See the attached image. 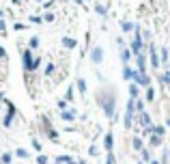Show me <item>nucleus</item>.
<instances>
[{
  "mask_svg": "<svg viewBox=\"0 0 170 164\" xmlns=\"http://www.w3.org/2000/svg\"><path fill=\"white\" fill-rule=\"evenodd\" d=\"M97 102L101 104V108H103L106 117H108V119H114V104H116V95H114L110 89H106V91H99V93H97Z\"/></svg>",
  "mask_w": 170,
  "mask_h": 164,
  "instance_id": "f257e3e1",
  "label": "nucleus"
},
{
  "mask_svg": "<svg viewBox=\"0 0 170 164\" xmlns=\"http://www.w3.org/2000/svg\"><path fill=\"white\" fill-rule=\"evenodd\" d=\"M33 63H35V54L30 48L22 50V65H24V71L26 74H33Z\"/></svg>",
  "mask_w": 170,
  "mask_h": 164,
  "instance_id": "f03ea898",
  "label": "nucleus"
},
{
  "mask_svg": "<svg viewBox=\"0 0 170 164\" xmlns=\"http://www.w3.org/2000/svg\"><path fill=\"white\" fill-rule=\"evenodd\" d=\"M4 104H7V115H4V119H2V125L4 127H11V123H13V117H15V106L9 102V99H4Z\"/></svg>",
  "mask_w": 170,
  "mask_h": 164,
  "instance_id": "7ed1b4c3",
  "label": "nucleus"
},
{
  "mask_svg": "<svg viewBox=\"0 0 170 164\" xmlns=\"http://www.w3.org/2000/svg\"><path fill=\"white\" fill-rule=\"evenodd\" d=\"M149 45V56H151V65H153V69H157L159 65H162V61H159V54H157V50H155V45L153 43H146Z\"/></svg>",
  "mask_w": 170,
  "mask_h": 164,
  "instance_id": "20e7f679",
  "label": "nucleus"
},
{
  "mask_svg": "<svg viewBox=\"0 0 170 164\" xmlns=\"http://www.w3.org/2000/svg\"><path fill=\"white\" fill-rule=\"evenodd\" d=\"M133 82H136L138 86H151V78H149L146 74H140L138 69L133 71Z\"/></svg>",
  "mask_w": 170,
  "mask_h": 164,
  "instance_id": "39448f33",
  "label": "nucleus"
},
{
  "mask_svg": "<svg viewBox=\"0 0 170 164\" xmlns=\"http://www.w3.org/2000/svg\"><path fill=\"white\" fill-rule=\"evenodd\" d=\"M136 67L140 74H146V56L144 54H136Z\"/></svg>",
  "mask_w": 170,
  "mask_h": 164,
  "instance_id": "423d86ee",
  "label": "nucleus"
},
{
  "mask_svg": "<svg viewBox=\"0 0 170 164\" xmlns=\"http://www.w3.org/2000/svg\"><path fill=\"white\" fill-rule=\"evenodd\" d=\"M90 61H93L95 65L101 63V61H103V50H101V48H93V50H90Z\"/></svg>",
  "mask_w": 170,
  "mask_h": 164,
  "instance_id": "0eeeda50",
  "label": "nucleus"
},
{
  "mask_svg": "<svg viewBox=\"0 0 170 164\" xmlns=\"http://www.w3.org/2000/svg\"><path fill=\"white\" fill-rule=\"evenodd\" d=\"M103 147H106V151H112V147H114V136L110 132L103 136Z\"/></svg>",
  "mask_w": 170,
  "mask_h": 164,
  "instance_id": "6e6552de",
  "label": "nucleus"
},
{
  "mask_svg": "<svg viewBox=\"0 0 170 164\" xmlns=\"http://www.w3.org/2000/svg\"><path fill=\"white\" fill-rule=\"evenodd\" d=\"M129 97H131V99H138V97H140V86H138L136 82L129 84Z\"/></svg>",
  "mask_w": 170,
  "mask_h": 164,
  "instance_id": "1a4fd4ad",
  "label": "nucleus"
},
{
  "mask_svg": "<svg viewBox=\"0 0 170 164\" xmlns=\"http://www.w3.org/2000/svg\"><path fill=\"white\" fill-rule=\"evenodd\" d=\"M60 119L63 121H73L76 119V110H60Z\"/></svg>",
  "mask_w": 170,
  "mask_h": 164,
  "instance_id": "9d476101",
  "label": "nucleus"
},
{
  "mask_svg": "<svg viewBox=\"0 0 170 164\" xmlns=\"http://www.w3.org/2000/svg\"><path fill=\"white\" fill-rule=\"evenodd\" d=\"M159 145H162V136L149 134V147H159Z\"/></svg>",
  "mask_w": 170,
  "mask_h": 164,
  "instance_id": "9b49d317",
  "label": "nucleus"
},
{
  "mask_svg": "<svg viewBox=\"0 0 170 164\" xmlns=\"http://www.w3.org/2000/svg\"><path fill=\"white\" fill-rule=\"evenodd\" d=\"M133 71H136V69H131L129 65H125V67H123V78L127 82H133Z\"/></svg>",
  "mask_w": 170,
  "mask_h": 164,
  "instance_id": "f8f14e48",
  "label": "nucleus"
},
{
  "mask_svg": "<svg viewBox=\"0 0 170 164\" xmlns=\"http://www.w3.org/2000/svg\"><path fill=\"white\" fill-rule=\"evenodd\" d=\"M121 61H123L125 65H129V61H131V50H129V48H123V50H121Z\"/></svg>",
  "mask_w": 170,
  "mask_h": 164,
  "instance_id": "ddd939ff",
  "label": "nucleus"
},
{
  "mask_svg": "<svg viewBox=\"0 0 170 164\" xmlns=\"http://www.w3.org/2000/svg\"><path fill=\"white\" fill-rule=\"evenodd\" d=\"M63 45H65L67 50H73V48L78 45V41L73 39V37H65V39H63Z\"/></svg>",
  "mask_w": 170,
  "mask_h": 164,
  "instance_id": "4468645a",
  "label": "nucleus"
},
{
  "mask_svg": "<svg viewBox=\"0 0 170 164\" xmlns=\"http://www.w3.org/2000/svg\"><path fill=\"white\" fill-rule=\"evenodd\" d=\"M168 58H170V52H168V48H162V50H159V61H162L164 65H168Z\"/></svg>",
  "mask_w": 170,
  "mask_h": 164,
  "instance_id": "2eb2a0df",
  "label": "nucleus"
},
{
  "mask_svg": "<svg viewBox=\"0 0 170 164\" xmlns=\"http://www.w3.org/2000/svg\"><path fill=\"white\" fill-rule=\"evenodd\" d=\"M131 145H133V149H136V151H142V149H144V143H142V138H138V136H133Z\"/></svg>",
  "mask_w": 170,
  "mask_h": 164,
  "instance_id": "dca6fc26",
  "label": "nucleus"
},
{
  "mask_svg": "<svg viewBox=\"0 0 170 164\" xmlns=\"http://www.w3.org/2000/svg\"><path fill=\"white\" fill-rule=\"evenodd\" d=\"M76 86H78V91H80L82 95L86 93V80L84 78H78V80H76Z\"/></svg>",
  "mask_w": 170,
  "mask_h": 164,
  "instance_id": "f3484780",
  "label": "nucleus"
},
{
  "mask_svg": "<svg viewBox=\"0 0 170 164\" xmlns=\"http://www.w3.org/2000/svg\"><path fill=\"white\" fill-rule=\"evenodd\" d=\"M121 28H123V33H131V30L136 28V24H131V22L125 20V22H121Z\"/></svg>",
  "mask_w": 170,
  "mask_h": 164,
  "instance_id": "a211bd4d",
  "label": "nucleus"
},
{
  "mask_svg": "<svg viewBox=\"0 0 170 164\" xmlns=\"http://www.w3.org/2000/svg\"><path fill=\"white\" fill-rule=\"evenodd\" d=\"M144 97H146V102H153V99H155V89H153V86H146Z\"/></svg>",
  "mask_w": 170,
  "mask_h": 164,
  "instance_id": "6ab92c4d",
  "label": "nucleus"
},
{
  "mask_svg": "<svg viewBox=\"0 0 170 164\" xmlns=\"http://www.w3.org/2000/svg\"><path fill=\"white\" fill-rule=\"evenodd\" d=\"M164 132H166V127H164V125H153V127H151V134H157V136H164Z\"/></svg>",
  "mask_w": 170,
  "mask_h": 164,
  "instance_id": "aec40b11",
  "label": "nucleus"
},
{
  "mask_svg": "<svg viewBox=\"0 0 170 164\" xmlns=\"http://www.w3.org/2000/svg\"><path fill=\"white\" fill-rule=\"evenodd\" d=\"M95 13H97V15H108V9H106L103 4L97 2V4H95Z\"/></svg>",
  "mask_w": 170,
  "mask_h": 164,
  "instance_id": "412c9836",
  "label": "nucleus"
},
{
  "mask_svg": "<svg viewBox=\"0 0 170 164\" xmlns=\"http://www.w3.org/2000/svg\"><path fill=\"white\" fill-rule=\"evenodd\" d=\"M28 48H30V50H37V48H39V37H30V41H28Z\"/></svg>",
  "mask_w": 170,
  "mask_h": 164,
  "instance_id": "4be33fe9",
  "label": "nucleus"
},
{
  "mask_svg": "<svg viewBox=\"0 0 170 164\" xmlns=\"http://www.w3.org/2000/svg\"><path fill=\"white\" fill-rule=\"evenodd\" d=\"M159 80H162V84H168V86H170V69H168V71H164V74L159 76Z\"/></svg>",
  "mask_w": 170,
  "mask_h": 164,
  "instance_id": "5701e85b",
  "label": "nucleus"
},
{
  "mask_svg": "<svg viewBox=\"0 0 170 164\" xmlns=\"http://www.w3.org/2000/svg\"><path fill=\"white\" fill-rule=\"evenodd\" d=\"M15 156H17V158H22V160H26V158H28V151L20 147V149H15Z\"/></svg>",
  "mask_w": 170,
  "mask_h": 164,
  "instance_id": "b1692460",
  "label": "nucleus"
},
{
  "mask_svg": "<svg viewBox=\"0 0 170 164\" xmlns=\"http://www.w3.org/2000/svg\"><path fill=\"white\" fill-rule=\"evenodd\" d=\"M136 112H144V102H142L140 97L136 99Z\"/></svg>",
  "mask_w": 170,
  "mask_h": 164,
  "instance_id": "393cba45",
  "label": "nucleus"
},
{
  "mask_svg": "<svg viewBox=\"0 0 170 164\" xmlns=\"http://www.w3.org/2000/svg\"><path fill=\"white\" fill-rule=\"evenodd\" d=\"M11 158H13L11 153H2V156H0V162L2 164H11Z\"/></svg>",
  "mask_w": 170,
  "mask_h": 164,
  "instance_id": "a878e982",
  "label": "nucleus"
},
{
  "mask_svg": "<svg viewBox=\"0 0 170 164\" xmlns=\"http://www.w3.org/2000/svg\"><path fill=\"white\" fill-rule=\"evenodd\" d=\"M54 69H56V67H54V63H47V65H45V76H52V74H54Z\"/></svg>",
  "mask_w": 170,
  "mask_h": 164,
  "instance_id": "bb28decb",
  "label": "nucleus"
},
{
  "mask_svg": "<svg viewBox=\"0 0 170 164\" xmlns=\"http://www.w3.org/2000/svg\"><path fill=\"white\" fill-rule=\"evenodd\" d=\"M140 153H142V160H144V162H151V151H149V149H142Z\"/></svg>",
  "mask_w": 170,
  "mask_h": 164,
  "instance_id": "cd10ccee",
  "label": "nucleus"
},
{
  "mask_svg": "<svg viewBox=\"0 0 170 164\" xmlns=\"http://www.w3.org/2000/svg\"><path fill=\"white\" fill-rule=\"evenodd\" d=\"M39 65H41V56H35V63H33V71H35V69H39Z\"/></svg>",
  "mask_w": 170,
  "mask_h": 164,
  "instance_id": "c85d7f7f",
  "label": "nucleus"
},
{
  "mask_svg": "<svg viewBox=\"0 0 170 164\" xmlns=\"http://www.w3.org/2000/svg\"><path fill=\"white\" fill-rule=\"evenodd\" d=\"M67 104H69L67 99H58V108H60V110H67Z\"/></svg>",
  "mask_w": 170,
  "mask_h": 164,
  "instance_id": "c756f323",
  "label": "nucleus"
},
{
  "mask_svg": "<svg viewBox=\"0 0 170 164\" xmlns=\"http://www.w3.org/2000/svg\"><path fill=\"white\" fill-rule=\"evenodd\" d=\"M30 22H33V24H41L43 17H39V15H30Z\"/></svg>",
  "mask_w": 170,
  "mask_h": 164,
  "instance_id": "7c9ffc66",
  "label": "nucleus"
},
{
  "mask_svg": "<svg viewBox=\"0 0 170 164\" xmlns=\"http://www.w3.org/2000/svg\"><path fill=\"white\" fill-rule=\"evenodd\" d=\"M65 99H67V102H73V89H69V91H67V95H65Z\"/></svg>",
  "mask_w": 170,
  "mask_h": 164,
  "instance_id": "2f4dec72",
  "label": "nucleus"
},
{
  "mask_svg": "<svg viewBox=\"0 0 170 164\" xmlns=\"http://www.w3.org/2000/svg\"><path fill=\"white\" fill-rule=\"evenodd\" d=\"M37 162L39 164H47L50 160H47V156H37Z\"/></svg>",
  "mask_w": 170,
  "mask_h": 164,
  "instance_id": "473e14b6",
  "label": "nucleus"
},
{
  "mask_svg": "<svg viewBox=\"0 0 170 164\" xmlns=\"http://www.w3.org/2000/svg\"><path fill=\"white\" fill-rule=\"evenodd\" d=\"M43 20H45V22H54V13H45Z\"/></svg>",
  "mask_w": 170,
  "mask_h": 164,
  "instance_id": "72a5a7b5",
  "label": "nucleus"
},
{
  "mask_svg": "<svg viewBox=\"0 0 170 164\" xmlns=\"http://www.w3.org/2000/svg\"><path fill=\"white\" fill-rule=\"evenodd\" d=\"M33 147H35V149H37V151H41V143H39V140H37V138H33Z\"/></svg>",
  "mask_w": 170,
  "mask_h": 164,
  "instance_id": "f704fd0d",
  "label": "nucleus"
},
{
  "mask_svg": "<svg viewBox=\"0 0 170 164\" xmlns=\"http://www.w3.org/2000/svg\"><path fill=\"white\" fill-rule=\"evenodd\" d=\"M0 61H7V50L0 45Z\"/></svg>",
  "mask_w": 170,
  "mask_h": 164,
  "instance_id": "c9c22d12",
  "label": "nucleus"
},
{
  "mask_svg": "<svg viewBox=\"0 0 170 164\" xmlns=\"http://www.w3.org/2000/svg\"><path fill=\"white\" fill-rule=\"evenodd\" d=\"M88 153H90V156H97V145H90V149H88Z\"/></svg>",
  "mask_w": 170,
  "mask_h": 164,
  "instance_id": "e433bc0d",
  "label": "nucleus"
},
{
  "mask_svg": "<svg viewBox=\"0 0 170 164\" xmlns=\"http://www.w3.org/2000/svg\"><path fill=\"white\" fill-rule=\"evenodd\" d=\"M4 30H7V22L0 17V33H4Z\"/></svg>",
  "mask_w": 170,
  "mask_h": 164,
  "instance_id": "4c0bfd02",
  "label": "nucleus"
},
{
  "mask_svg": "<svg viewBox=\"0 0 170 164\" xmlns=\"http://www.w3.org/2000/svg\"><path fill=\"white\" fill-rule=\"evenodd\" d=\"M13 28H15V30H24V28H26V24H20V22H17Z\"/></svg>",
  "mask_w": 170,
  "mask_h": 164,
  "instance_id": "58836bf2",
  "label": "nucleus"
},
{
  "mask_svg": "<svg viewBox=\"0 0 170 164\" xmlns=\"http://www.w3.org/2000/svg\"><path fill=\"white\" fill-rule=\"evenodd\" d=\"M149 164H159V162H157V160H151V162H149Z\"/></svg>",
  "mask_w": 170,
  "mask_h": 164,
  "instance_id": "ea45409f",
  "label": "nucleus"
},
{
  "mask_svg": "<svg viewBox=\"0 0 170 164\" xmlns=\"http://www.w3.org/2000/svg\"><path fill=\"white\" fill-rule=\"evenodd\" d=\"M0 17H4V11H2V9H0Z\"/></svg>",
  "mask_w": 170,
  "mask_h": 164,
  "instance_id": "a19ab883",
  "label": "nucleus"
},
{
  "mask_svg": "<svg viewBox=\"0 0 170 164\" xmlns=\"http://www.w3.org/2000/svg\"><path fill=\"white\" fill-rule=\"evenodd\" d=\"M76 2H78V4H82V2H84V0H76Z\"/></svg>",
  "mask_w": 170,
  "mask_h": 164,
  "instance_id": "79ce46f5",
  "label": "nucleus"
},
{
  "mask_svg": "<svg viewBox=\"0 0 170 164\" xmlns=\"http://www.w3.org/2000/svg\"><path fill=\"white\" fill-rule=\"evenodd\" d=\"M166 125H168V127H170V119H168V121H166Z\"/></svg>",
  "mask_w": 170,
  "mask_h": 164,
  "instance_id": "37998d69",
  "label": "nucleus"
},
{
  "mask_svg": "<svg viewBox=\"0 0 170 164\" xmlns=\"http://www.w3.org/2000/svg\"><path fill=\"white\" fill-rule=\"evenodd\" d=\"M78 164H88V162H78Z\"/></svg>",
  "mask_w": 170,
  "mask_h": 164,
  "instance_id": "c03bdc74",
  "label": "nucleus"
}]
</instances>
